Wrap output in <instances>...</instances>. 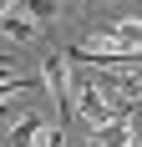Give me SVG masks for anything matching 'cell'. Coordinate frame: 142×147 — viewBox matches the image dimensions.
<instances>
[{
    "instance_id": "3",
    "label": "cell",
    "mask_w": 142,
    "mask_h": 147,
    "mask_svg": "<svg viewBox=\"0 0 142 147\" xmlns=\"http://www.w3.org/2000/svg\"><path fill=\"white\" fill-rule=\"evenodd\" d=\"M46 91L56 96L61 117H76V81H71L66 56H46Z\"/></svg>"
},
{
    "instance_id": "2",
    "label": "cell",
    "mask_w": 142,
    "mask_h": 147,
    "mask_svg": "<svg viewBox=\"0 0 142 147\" xmlns=\"http://www.w3.org/2000/svg\"><path fill=\"white\" fill-rule=\"evenodd\" d=\"M76 117H86L91 132H97V127H107V122H127V112H117V107L91 86V76H86V81H76Z\"/></svg>"
},
{
    "instance_id": "4",
    "label": "cell",
    "mask_w": 142,
    "mask_h": 147,
    "mask_svg": "<svg viewBox=\"0 0 142 147\" xmlns=\"http://www.w3.org/2000/svg\"><path fill=\"white\" fill-rule=\"evenodd\" d=\"M132 142H137L132 122H107V127H97L86 137V147H132Z\"/></svg>"
},
{
    "instance_id": "7",
    "label": "cell",
    "mask_w": 142,
    "mask_h": 147,
    "mask_svg": "<svg viewBox=\"0 0 142 147\" xmlns=\"http://www.w3.org/2000/svg\"><path fill=\"white\" fill-rule=\"evenodd\" d=\"M26 15L36 26H46V20H56V5H26Z\"/></svg>"
},
{
    "instance_id": "11",
    "label": "cell",
    "mask_w": 142,
    "mask_h": 147,
    "mask_svg": "<svg viewBox=\"0 0 142 147\" xmlns=\"http://www.w3.org/2000/svg\"><path fill=\"white\" fill-rule=\"evenodd\" d=\"M0 66H5V61H0Z\"/></svg>"
},
{
    "instance_id": "8",
    "label": "cell",
    "mask_w": 142,
    "mask_h": 147,
    "mask_svg": "<svg viewBox=\"0 0 142 147\" xmlns=\"http://www.w3.org/2000/svg\"><path fill=\"white\" fill-rule=\"evenodd\" d=\"M41 147H61V127H56V132H46V142Z\"/></svg>"
},
{
    "instance_id": "9",
    "label": "cell",
    "mask_w": 142,
    "mask_h": 147,
    "mask_svg": "<svg viewBox=\"0 0 142 147\" xmlns=\"http://www.w3.org/2000/svg\"><path fill=\"white\" fill-rule=\"evenodd\" d=\"M0 81H15V71H10V66H0Z\"/></svg>"
},
{
    "instance_id": "5",
    "label": "cell",
    "mask_w": 142,
    "mask_h": 147,
    "mask_svg": "<svg viewBox=\"0 0 142 147\" xmlns=\"http://www.w3.org/2000/svg\"><path fill=\"white\" fill-rule=\"evenodd\" d=\"M46 142V122L36 117V112H26V117L10 127V147H41Z\"/></svg>"
},
{
    "instance_id": "1",
    "label": "cell",
    "mask_w": 142,
    "mask_h": 147,
    "mask_svg": "<svg viewBox=\"0 0 142 147\" xmlns=\"http://www.w3.org/2000/svg\"><path fill=\"white\" fill-rule=\"evenodd\" d=\"M91 86H97L117 112H132V107L142 102V76H132V71H91Z\"/></svg>"
},
{
    "instance_id": "10",
    "label": "cell",
    "mask_w": 142,
    "mask_h": 147,
    "mask_svg": "<svg viewBox=\"0 0 142 147\" xmlns=\"http://www.w3.org/2000/svg\"><path fill=\"white\" fill-rule=\"evenodd\" d=\"M132 147H142V132H137V142H132Z\"/></svg>"
},
{
    "instance_id": "6",
    "label": "cell",
    "mask_w": 142,
    "mask_h": 147,
    "mask_svg": "<svg viewBox=\"0 0 142 147\" xmlns=\"http://www.w3.org/2000/svg\"><path fill=\"white\" fill-rule=\"evenodd\" d=\"M0 30H5V36H10V41H30V36H36V20H30L26 10H15V5H5V15H0Z\"/></svg>"
}]
</instances>
